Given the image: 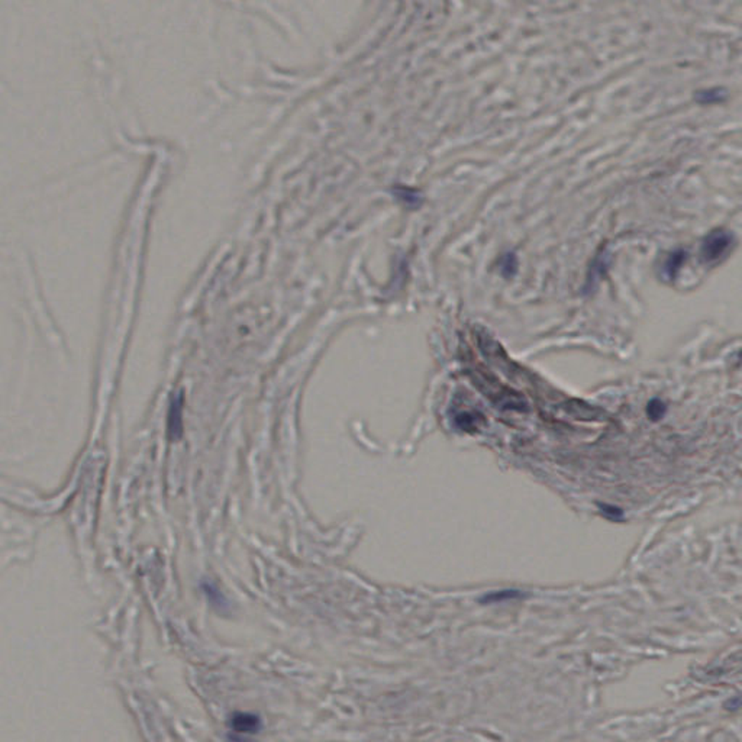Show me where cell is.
<instances>
[{"instance_id":"1","label":"cell","mask_w":742,"mask_h":742,"mask_svg":"<svg viewBox=\"0 0 742 742\" xmlns=\"http://www.w3.org/2000/svg\"><path fill=\"white\" fill-rule=\"evenodd\" d=\"M734 235L725 229H713L712 232L704 237L700 255L706 264H713L725 257L734 245Z\"/></svg>"},{"instance_id":"2","label":"cell","mask_w":742,"mask_h":742,"mask_svg":"<svg viewBox=\"0 0 742 742\" xmlns=\"http://www.w3.org/2000/svg\"><path fill=\"white\" fill-rule=\"evenodd\" d=\"M262 728V720L255 713L235 712L229 718V742H250L246 736L255 735Z\"/></svg>"},{"instance_id":"3","label":"cell","mask_w":742,"mask_h":742,"mask_svg":"<svg viewBox=\"0 0 742 742\" xmlns=\"http://www.w3.org/2000/svg\"><path fill=\"white\" fill-rule=\"evenodd\" d=\"M183 409H184V393L179 390L173 393L168 404L167 415V434L171 441H179L183 435Z\"/></svg>"},{"instance_id":"4","label":"cell","mask_w":742,"mask_h":742,"mask_svg":"<svg viewBox=\"0 0 742 742\" xmlns=\"http://www.w3.org/2000/svg\"><path fill=\"white\" fill-rule=\"evenodd\" d=\"M609 266H610V254L606 250L599 251L589 267L585 292H592L597 286V283L606 276Z\"/></svg>"},{"instance_id":"5","label":"cell","mask_w":742,"mask_h":742,"mask_svg":"<svg viewBox=\"0 0 742 742\" xmlns=\"http://www.w3.org/2000/svg\"><path fill=\"white\" fill-rule=\"evenodd\" d=\"M686 260L687 251L684 248H676L674 251H671L663 262V277L668 281L676 280Z\"/></svg>"},{"instance_id":"6","label":"cell","mask_w":742,"mask_h":742,"mask_svg":"<svg viewBox=\"0 0 742 742\" xmlns=\"http://www.w3.org/2000/svg\"><path fill=\"white\" fill-rule=\"evenodd\" d=\"M484 422L483 415L475 411H461L457 413L454 418V423L458 429L464 432H474L480 428L482 423Z\"/></svg>"},{"instance_id":"7","label":"cell","mask_w":742,"mask_h":742,"mask_svg":"<svg viewBox=\"0 0 742 742\" xmlns=\"http://www.w3.org/2000/svg\"><path fill=\"white\" fill-rule=\"evenodd\" d=\"M525 596H526V593L522 592V590H518V589L496 590V592H489V593H486L484 596H482L480 603H483V605L502 603V602H509V600L523 599Z\"/></svg>"},{"instance_id":"8","label":"cell","mask_w":742,"mask_h":742,"mask_svg":"<svg viewBox=\"0 0 742 742\" xmlns=\"http://www.w3.org/2000/svg\"><path fill=\"white\" fill-rule=\"evenodd\" d=\"M202 589L209 600V603L212 606H215L218 609H226L228 608V600L226 597L223 596V593L221 592V589L215 585L214 581H203L202 583Z\"/></svg>"},{"instance_id":"9","label":"cell","mask_w":742,"mask_h":742,"mask_svg":"<svg viewBox=\"0 0 742 742\" xmlns=\"http://www.w3.org/2000/svg\"><path fill=\"white\" fill-rule=\"evenodd\" d=\"M392 191L395 194V198H397L400 202H403L408 206L418 207L422 203V196H420L419 190L416 189H412L408 186H395Z\"/></svg>"},{"instance_id":"10","label":"cell","mask_w":742,"mask_h":742,"mask_svg":"<svg viewBox=\"0 0 742 742\" xmlns=\"http://www.w3.org/2000/svg\"><path fill=\"white\" fill-rule=\"evenodd\" d=\"M667 411H668L667 403H665L663 399H660V397H652V399H649L648 403H647V406H645L647 418H648L651 422H654V423L660 422V420L667 415Z\"/></svg>"},{"instance_id":"11","label":"cell","mask_w":742,"mask_h":742,"mask_svg":"<svg viewBox=\"0 0 742 742\" xmlns=\"http://www.w3.org/2000/svg\"><path fill=\"white\" fill-rule=\"evenodd\" d=\"M725 99H727V90L720 89V87H712V89H704L696 93V100L702 104L720 103Z\"/></svg>"},{"instance_id":"12","label":"cell","mask_w":742,"mask_h":742,"mask_svg":"<svg viewBox=\"0 0 742 742\" xmlns=\"http://www.w3.org/2000/svg\"><path fill=\"white\" fill-rule=\"evenodd\" d=\"M597 509L600 512V515H602L605 519L610 521V522H624L625 521V512L622 507L616 506V505H612V503H603V502H599L597 503Z\"/></svg>"},{"instance_id":"13","label":"cell","mask_w":742,"mask_h":742,"mask_svg":"<svg viewBox=\"0 0 742 742\" xmlns=\"http://www.w3.org/2000/svg\"><path fill=\"white\" fill-rule=\"evenodd\" d=\"M498 267L500 269V273L505 276V277H510L514 276L516 273V267H518V260H516V255L512 254V253H506L500 257L499 262H498Z\"/></svg>"},{"instance_id":"14","label":"cell","mask_w":742,"mask_h":742,"mask_svg":"<svg viewBox=\"0 0 742 742\" xmlns=\"http://www.w3.org/2000/svg\"><path fill=\"white\" fill-rule=\"evenodd\" d=\"M736 360H738V364H742V349L736 354Z\"/></svg>"}]
</instances>
